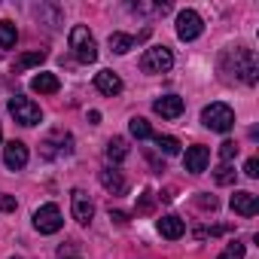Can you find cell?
<instances>
[{
	"label": "cell",
	"instance_id": "16",
	"mask_svg": "<svg viewBox=\"0 0 259 259\" xmlns=\"http://www.w3.org/2000/svg\"><path fill=\"white\" fill-rule=\"evenodd\" d=\"M159 232H162V238H168V241H177V238H183V232H186V223H183L180 217L168 213V217H162V220H159Z\"/></svg>",
	"mask_w": 259,
	"mask_h": 259
},
{
	"label": "cell",
	"instance_id": "21",
	"mask_svg": "<svg viewBox=\"0 0 259 259\" xmlns=\"http://www.w3.org/2000/svg\"><path fill=\"white\" fill-rule=\"evenodd\" d=\"M128 132H132L138 141H147V138H153V128H150V122H147L144 116H135L132 122H128Z\"/></svg>",
	"mask_w": 259,
	"mask_h": 259
},
{
	"label": "cell",
	"instance_id": "20",
	"mask_svg": "<svg viewBox=\"0 0 259 259\" xmlns=\"http://www.w3.org/2000/svg\"><path fill=\"white\" fill-rule=\"evenodd\" d=\"M16 40H19L16 25L4 19V22H0V49H13V46H16Z\"/></svg>",
	"mask_w": 259,
	"mask_h": 259
},
{
	"label": "cell",
	"instance_id": "18",
	"mask_svg": "<svg viewBox=\"0 0 259 259\" xmlns=\"http://www.w3.org/2000/svg\"><path fill=\"white\" fill-rule=\"evenodd\" d=\"M58 76L55 73H37L34 79H31V89L34 92H40V95H52V92H58Z\"/></svg>",
	"mask_w": 259,
	"mask_h": 259
},
{
	"label": "cell",
	"instance_id": "27",
	"mask_svg": "<svg viewBox=\"0 0 259 259\" xmlns=\"http://www.w3.org/2000/svg\"><path fill=\"white\" fill-rule=\"evenodd\" d=\"M220 259H244V244H238V241H232L223 253H220Z\"/></svg>",
	"mask_w": 259,
	"mask_h": 259
},
{
	"label": "cell",
	"instance_id": "23",
	"mask_svg": "<svg viewBox=\"0 0 259 259\" xmlns=\"http://www.w3.org/2000/svg\"><path fill=\"white\" fill-rule=\"evenodd\" d=\"M156 147H159L165 156H177V153H180V141L171 138V135H159V138H156Z\"/></svg>",
	"mask_w": 259,
	"mask_h": 259
},
{
	"label": "cell",
	"instance_id": "5",
	"mask_svg": "<svg viewBox=\"0 0 259 259\" xmlns=\"http://www.w3.org/2000/svg\"><path fill=\"white\" fill-rule=\"evenodd\" d=\"M10 113H13V119L19 122V125H37L40 119H43V110L31 101V98H25V95H16V98H10Z\"/></svg>",
	"mask_w": 259,
	"mask_h": 259
},
{
	"label": "cell",
	"instance_id": "19",
	"mask_svg": "<svg viewBox=\"0 0 259 259\" xmlns=\"http://www.w3.org/2000/svg\"><path fill=\"white\" fill-rule=\"evenodd\" d=\"M128 156V141L125 138H110L107 141V159L110 162H122Z\"/></svg>",
	"mask_w": 259,
	"mask_h": 259
},
{
	"label": "cell",
	"instance_id": "9",
	"mask_svg": "<svg viewBox=\"0 0 259 259\" xmlns=\"http://www.w3.org/2000/svg\"><path fill=\"white\" fill-rule=\"evenodd\" d=\"M70 153H73V138L64 135V132L49 135L46 144H43V156L46 159H58V156H70Z\"/></svg>",
	"mask_w": 259,
	"mask_h": 259
},
{
	"label": "cell",
	"instance_id": "25",
	"mask_svg": "<svg viewBox=\"0 0 259 259\" xmlns=\"http://www.w3.org/2000/svg\"><path fill=\"white\" fill-rule=\"evenodd\" d=\"M132 10H135V13H156V16L171 13V7H168V4H135Z\"/></svg>",
	"mask_w": 259,
	"mask_h": 259
},
{
	"label": "cell",
	"instance_id": "14",
	"mask_svg": "<svg viewBox=\"0 0 259 259\" xmlns=\"http://www.w3.org/2000/svg\"><path fill=\"white\" fill-rule=\"evenodd\" d=\"M229 204H232V210L241 213V217H256V213H259V198H256L253 192H235Z\"/></svg>",
	"mask_w": 259,
	"mask_h": 259
},
{
	"label": "cell",
	"instance_id": "13",
	"mask_svg": "<svg viewBox=\"0 0 259 259\" xmlns=\"http://www.w3.org/2000/svg\"><path fill=\"white\" fill-rule=\"evenodd\" d=\"M101 186H104L110 195H125V192H128V180H125L122 171H116V168H104V171H101Z\"/></svg>",
	"mask_w": 259,
	"mask_h": 259
},
{
	"label": "cell",
	"instance_id": "7",
	"mask_svg": "<svg viewBox=\"0 0 259 259\" xmlns=\"http://www.w3.org/2000/svg\"><path fill=\"white\" fill-rule=\"evenodd\" d=\"M201 31H204V22H201V16L195 13V10H183L180 16H177V37L180 40H198L201 37Z\"/></svg>",
	"mask_w": 259,
	"mask_h": 259
},
{
	"label": "cell",
	"instance_id": "17",
	"mask_svg": "<svg viewBox=\"0 0 259 259\" xmlns=\"http://www.w3.org/2000/svg\"><path fill=\"white\" fill-rule=\"evenodd\" d=\"M110 52H116V55H125V52H132L135 46H138V37H132V34H110Z\"/></svg>",
	"mask_w": 259,
	"mask_h": 259
},
{
	"label": "cell",
	"instance_id": "28",
	"mask_svg": "<svg viewBox=\"0 0 259 259\" xmlns=\"http://www.w3.org/2000/svg\"><path fill=\"white\" fill-rule=\"evenodd\" d=\"M195 201H198V207H204V210H217V198H213V195H204V192H201Z\"/></svg>",
	"mask_w": 259,
	"mask_h": 259
},
{
	"label": "cell",
	"instance_id": "11",
	"mask_svg": "<svg viewBox=\"0 0 259 259\" xmlns=\"http://www.w3.org/2000/svg\"><path fill=\"white\" fill-rule=\"evenodd\" d=\"M4 162H7L10 171H22V168L28 165V147H25L22 141H10V144L4 147Z\"/></svg>",
	"mask_w": 259,
	"mask_h": 259
},
{
	"label": "cell",
	"instance_id": "10",
	"mask_svg": "<svg viewBox=\"0 0 259 259\" xmlns=\"http://www.w3.org/2000/svg\"><path fill=\"white\" fill-rule=\"evenodd\" d=\"M207 162H210V150L201 147V144H195V147H189V150L183 153V168H186L189 174L207 171Z\"/></svg>",
	"mask_w": 259,
	"mask_h": 259
},
{
	"label": "cell",
	"instance_id": "3",
	"mask_svg": "<svg viewBox=\"0 0 259 259\" xmlns=\"http://www.w3.org/2000/svg\"><path fill=\"white\" fill-rule=\"evenodd\" d=\"M70 49H73V55H76L82 64H92V61L98 58V43H95V37L89 34L85 25H76V28L70 31Z\"/></svg>",
	"mask_w": 259,
	"mask_h": 259
},
{
	"label": "cell",
	"instance_id": "12",
	"mask_svg": "<svg viewBox=\"0 0 259 259\" xmlns=\"http://www.w3.org/2000/svg\"><path fill=\"white\" fill-rule=\"evenodd\" d=\"M153 110H156L162 119H177V116L183 113V98H177V95H162V98L153 101Z\"/></svg>",
	"mask_w": 259,
	"mask_h": 259
},
{
	"label": "cell",
	"instance_id": "1",
	"mask_svg": "<svg viewBox=\"0 0 259 259\" xmlns=\"http://www.w3.org/2000/svg\"><path fill=\"white\" fill-rule=\"evenodd\" d=\"M220 70L226 79H241L247 85H256L259 79V64H256V55L253 49L247 46H232L220 55Z\"/></svg>",
	"mask_w": 259,
	"mask_h": 259
},
{
	"label": "cell",
	"instance_id": "4",
	"mask_svg": "<svg viewBox=\"0 0 259 259\" xmlns=\"http://www.w3.org/2000/svg\"><path fill=\"white\" fill-rule=\"evenodd\" d=\"M174 67V55L168 46H150L141 55V70L144 73H168Z\"/></svg>",
	"mask_w": 259,
	"mask_h": 259
},
{
	"label": "cell",
	"instance_id": "22",
	"mask_svg": "<svg viewBox=\"0 0 259 259\" xmlns=\"http://www.w3.org/2000/svg\"><path fill=\"white\" fill-rule=\"evenodd\" d=\"M46 61V52H25L19 61H16V73H22V70H28V67H34V64H43Z\"/></svg>",
	"mask_w": 259,
	"mask_h": 259
},
{
	"label": "cell",
	"instance_id": "33",
	"mask_svg": "<svg viewBox=\"0 0 259 259\" xmlns=\"http://www.w3.org/2000/svg\"><path fill=\"white\" fill-rule=\"evenodd\" d=\"M0 138H4V132H0Z\"/></svg>",
	"mask_w": 259,
	"mask_h": 259
},
{
	"label": "cell",
	"instance_id": "24",
	"mask_svg": "<svg viewBox=\"0 0 259 259\" xmlns=\"http://www.w3.org/2000/svg\"><path fill=\"white\" fill-rule=\"evenodd\" d=\"M213 180H217L220 186H229V183H235V168H232V165H220V168L213 171Z\"/></svg>",
	"mask_w": 259,
	"mask_h": 259
},
{
	"label": "cell",
	"instance_id": "29",
	"mask_svg": "<svg viewBox=\"0 0 259 259\" xmlns=\"http://www.w3.org/2000/svg\"><path fill=\"white\" fill-rule=\"evenodd\" d=\"M244 174L256 180V177H259V162H256V159H247V162H244Z\"/></svg>",
	"mask_w": 259,
	"mask_h": 259
},
{
	"label": "cell",
	"instance_id": "6",
	"mask_svg": "<svg viewBox=\"0 0 259 259\" xmlns=\"http://www.w3.org/2000/svg\"><path fill=\"white\" fill-rule=\"evenodd\" d=\"M34 226H37L40 235H55V232L64 226L61 210H58L55 204H43V207H37V210H34Z\"/></svg>",
	"mask_w": 259,
	"mask_h": 259
},
{
	"label": "cell",
	"instance_id": "15",
	"mask_svg": "<svg viewBox=\"0 0 259 259\" xmlns=\"http://www.w3.org/2000/svg\"><path fill=\"white\" fill-rule=\"evenodd\" d=\"M95 89L101 92V95H119L122 92V79H119V73H113V70H101V73H95Z\"/></svg>",
	"mask_w": 259,
	"mask_h": 259
},
{
	"label": "cell",
	"instance_id": "8",
	"mask_svg": "<svg viewBox=\"0 0 259 259\" xmlns=\"http://www.w3.org/2000/svg\"><path fill=\"white\" fill-rule=\"evenodd\" d=\"M70 210H73V220L79 226H89L95 220V201L82 192V189H73L70 192Z\"/></svg>",
	"mask_w": 259,
	"mask_h": 259
},
{
	"label": "cell",
	"instance_id": "2",
	"mask_svg": "<svg viewBox=\"0 0 259 259\" xmlns=\"http://www.w3.org/2000/svg\"><path fill=\"white\" fill-rule=\"evenodd\" d=\"M201 122H204V128H210V132H220V135H226V132H232L235 128V110L229 107V104H210V107H204L201 110Z\"/></svg>",
	"mask_w": 259,
	"mask_h": 259
},
{
	"label": "cell",
	"instance_id": "32",
	"mask_svg": "<svg viewBox=\"0 0 259 259\" xmlns=\"http://www.w3.org/2000/svg\"><path fill=\"white\" fill-rule=\"evenodd\" d=\"M89 122H92V125H98V122H101V113H98V110H92V113H89Z\"/></svg>",
	"mask_w": 259,
	"mask_h": 259
},
{
	"label": "cell",
	"instance_id": "31",
	"mask_svg": "<svg viewBox=\"0 0 259 259\" xmlns=\"http://www.w3.org/2000/svg\"><path fill=\"white\" fill-rule=\"evenodd\" d=\"M110 220H116V223H128V217L119 213V210H110Z\"/></svg>",
	"mask_w": 259,
	"mask_h": 259
},
{
	"label": "cell",
	"instance_id": "30",
	"mask_svg": "<svg viewBox=\"0 0 259 259\" xmlns=\"http://www.w3.org/2000/svg\"><path fill=\"white\" fill-rule=\"evenodd\" d=\"M0 210H16V198H13V195H4V192H0Z\"/></svg>",
	"mask_w": 259,
	"mask_h": 259
},
{
	"label": "cell",
	"instance_id": "26",
	"mask_svg": "<svg viewBox=\"0 0 259 259\" xmlns=\"http://www.w3.org/2000/svg\"><path fill=\"white\" fill-rule=\"evenodd\" d=\"M235 156H238V147H235V141H226V144H220V159H223V165H229Z\"/></svg>",
	"mask_w": 259,
	"mask_h": 259
}]
</instances>
